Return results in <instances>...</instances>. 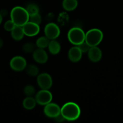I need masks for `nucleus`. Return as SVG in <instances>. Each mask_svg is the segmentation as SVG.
Returning <instances> with one entry per match:
<instances>
[{
  "mask_svg": "<svg viewBox=\"0 0 123 123\" xmlns=\"http://www.w3.org/2000/svg\"><path fill=\"white\" fill-rule=\"evenodd\" d=\"M44 32L46 37L49 40H55L60 35V30L57 24L51 22L46 25Z\"/></svg>",
  "mask_w": 123,
  "mask_h": 123,
  "instance_id": "8",
  "label": "nucleus"
},
{
  "mask_svg": "<svg viewBox=\"0 0 123 123\" xmlns=\"http://www.w3.org/2000/svg\"><path fill=\"white\" fill-rule=\"evenodd\" d=\"M60 113L65 120L72 121L77 120L80 117L81 109L77 103L74 102H67L62 107Z\"/></svg>",
  "mask_w": 123,
  "mask_h": 123,
  "instance_id": "1",
  "label": "nucleus"
},
{
  "mask_svg": "<svg viewBox=\"0 0 123 123\" xmlns=\"http://www.w3.org/2000/svg\"><path fill=\"white\" fill-rule=\"evenodd\" d=\"M25 8H26L27 11L30 16L34 15L35 14H37V13H39V8L37 5H36V4H30L28 5L27 7Z\"/></svg>",
  "mask_w": 123,
  "mask_h": 123,
  "instance_id": "20",
  "label": "nucleus"
},
{
  "mask_svg": "<svg viewBox=\"0 0 123 123\" xmlns=\"http://www.w3.org/2000/svg\"><path fill=\"white\" fill-rule=\"evenodd\" d=\"M48 50L52 55H57L59 54L61 49L60 44L55 40H51L48 44Z\"/></svg>",
  "mask_w": 123,
  "mask_h": 123,
  "instance_id": "15",
  "label": "nucleus"
},
{
  "mask_svg": "<svg viewBox=\"0 0 123 123\" xmlns=\"http://www.w3.org/2000/svg\"><path fill=\"white\" fill-rule=\"evenodd\" d=\"M36 103H37L35 98H33L32 96H27L23 100L22 105L23 107L27 110H31L34 108Z\"/></svg>",
  "mask_w": 123,
  "mask_h": 123,
  "instance_id": "17",
  "label": "nucleus"
},
{
  "mask_svg": "<svg viewBox=\"0 0 123 123\" xmlns=\"http://www.w3.org/2000/svg\"><path fill=\"white\" fill-rule=\"evenodd\" d=\"M26 72L30 76H36L39 74V68L33 64H30L27 66Z\"/></svg>",
  "mask_w": 123,
  "mask_h": 123,
  "instance_id": "19",
  "label": "nucleus"
},
{
  "mask_svg": "<svg viewBox=\"0 0 123 123\" xmlns=\"http://www.w3.org/2000/svg\"><path fill=\"white\" fill-rule=\"evenodd\" d=\"M103 38V33L99 29L93 28L85 34V42L90 47L97 46Z\"/></svg>",
  "mask_w": 123,
  "mask_h": 123,
  "instance_id": "3",
  "label": "nucleus"
},
{
  "mask_svg": "<svg viewBox=\"0 0 123 123\" xmlns=\"http://www.w3.org/2000/svg\"><path fill=\"white\" fill-rule=\"evenodd\" d=\"M15 26L16 25L14 24V23L10 19V20H7L5 22L4 25V28L6 31L11 32Z\"/></svg>",
  "mask_w": 123,
  "mask_h": 123,
  "instance_id": "24",
  "label": "nucleus"
},
{
  "mask_svg": "<svg viewBox=\"0 0 123 123\" xmlns=\"http://www.w3.org/2000/svg\"><path fill=\"white\" fill-rule=\"evenodd\" d=\"M11 20L17 26H22L29 21L30 16L26 8L16 6L12 8L10 12Z\"/></svg>",
  "mask_w": 123,
  "mask_h": 123,
  "instance_id": "2",
  "label": "nucleus"
},
{
  "mask_svg": "<svg viewBox=\"0 0 123 123\" xmlns=\"http://www.w3.org/2000/svg\"><path fill=\"white\" fill-rule=\"evenodd\" d=\"M54 119L55 120V121H57V122H58V123L63 122V121L65 120V119L64 118V117H63V115H62L61 113H60L59 115H58L57 117H55Z\"/></svg>",
  "mask_w": 123,
  "mask_h": 123,
  "instance_id": "26",
  "label": "nucleus"
},
{
  "mask_svg": "<svg viewBox=\"0 0 123 123\" xmlns=\"http://www.w3.org/2000/svg\"><path fill=\"white\" fill-rule=\"evenodd\" d=\"M22 49L26 53L33 52L34 50H35V44L30 42L26 43L23 46Z\"/></svg>",
  "mask_w": 123,
  "mask_h": 123,
  "instance_id": "21",
  "label": "nucleus"
},
{
  "mask_svg": "<svg viewBox=\"0 0 123 123\" xmlns=\"http://www.w3.org/2000/svg\"><path fill=\"white\" fill-rule=\"evenodd\" d=\"M0 13H1V16L2 17H5L7 15V11L5 9L1 10V12H0Z\"/></svg>",
  "mask_w": 123,
  "mask_h": 123,
  "instance_id": "27",
  "label": "nucleus"
},
{
  "mask_svg": "<svg viewBox=\"0 0 123 123\" xmlns=\"http://www.w3.org/2000/svg\"><path fill=\"white\" fill-rule=\"evenodd\" d=\"M78 6V0H63V8L66 11L71 12L75 9Z\"/></svg>",
  "mask_w": 123,
  "mask_h": 123,
  "instance_id": "16",
  "label": "nucleus"
},
{
  "mask_svg": "<svg viewBox=\"0 0 123 123\" xmlns=\"http://www.w3.org/2000/svg\"><path fill=\"white\" fill-rule=\"evenodd\" d=\"M22 29L24 34L28 37L36 36L40 31L39 25L30 21H28L23 25Z\"/></svg>",
  "mask_w": 123,
  "mask_h": 123,
  "instance_id": "10",
  "label": "nucleus"
},
{
  "mask_svg": "<svg viewBox=\"0 0 123 123\" xmlns=\"http://www.w3.org/2000/svg\"><path fill=\"white\" fill-rule=\"evenodd\" d=\"M88 53V58L92 62H98L102 58V52L101 49L97 46L90 47Z\"/></svg>",
  "mask_w": 123,
  "mask_h": 123,
  "instance_id": "12",
  "label": "nucleus"
},
{
  "mask_svg": "<svg viewBox=\"0 0 123 123\" xmlns=\"http://www.w3.org/2000/svg\"><path fill=\"white\" fill-rule=\"evenodd\" d=\"M49 42H50V40L48 37L46 36H42L37 38L36 42V45L38 48L45 49L48 46Z\"/></svg>",
  "mask_w": 123,
  "mask_h": 123,
  "instance_id": "18",
  "label": "nucleus"
},
{
  "mask_svg": "<svg viewBox=\"0 0 123 123\" xmlns=\"http://www.w3.org/2000/svg\"><path fill=\"white\" fill-rule=\"evenodd\" d=\"M24 92L27 96H33L35 94V89L32 85H28L24 88Z\"/></svg>",
  "mask_w": 123,
  "mask_h": 123,
  "instance_id": "23",
  "label": "nucleus"
},
{
  "mask_svg": "<svg viewBox=\"0 0 123 123\" xmlns=\"http://www.w3.org/2000/svg\"><path fill=\"white\" fill-rule=\"evenodd\" d=\"M82 52L77 46H73L68 51V58L71 61L73 62H77L81 60L82 56Z\"/></svg>",
  "mask_w": 123,
  "mask_h": 123,
  "instance_id": "13",
  "label": "nucleus"
},
{
  "mask_svg": "<svg viewBox=\"0 0 123 123\" xmlns=\"http://www.w3.org/2000/svg\"><path fill=\"white\" fill-rule=\"evenodd\" d=\"M33 58L36 62L39 64H45L48 59V54L44 49L38 48L33 52Z\"/></svg>",
  "mask_w": 123,
  "mask_h": 123,
  "instance_id": "11",
  "label": "nucleus"
},
{
  "mask_svg": "<svg viewBox=\"0 0 123 123\" xmlns=\"http://www.w3.org/2000/svg\"><path fill=\"white\" fill-rule=\"evenodd\" d=\"M37 83L42 90H49L53 85V79L48 73H43L37 75Z\"/></svg>",
  "mask_w": 123,
  "mask_h": 123,
  "instance_id": "7",
  "label": "nucleus"
},
{
  "mask_svg": "<svg viewBox=\"0 0 123 123\" xmlns=\"http://www.w3.org/2000/svg\"><path fill=\"white\" fill-rule=\"evenodd\" d=\"M26 60L21 56H15L11 59L10 67L15 72H21L27 67Z\"/></svg>",
  "mask_w": 123,
  "mask_h": 123,
  "instance_id": "6",
  "label": "nucleus"
},
{
  "mask_svg": "<svg viewBox=\"0 0 123 123\" xmlns=\"http://www.w3.org/2000/svg\"><path fill=\"white\" fill-rule=\"evenodd\" d=\"M2 18H3V17L1 16V13H0V25H1V24L2 23Z\"/></svg>",
  "mask_w": 123,
  "mask_h": 123,
  "instance_id": "29",
  "label": "nucleus"
},
{
  "mask_svg": "<svg viewBox=\"0 0 123 123\" xmlns=\"http://www.w3.org/2000/svg\"><path fill=\"white\" fill-rule=\"evenodd\" d=\"M24 35L25 34H24V31H23L22 26L16 25L15 27L11 31V36L14 40H21L24 37Z\"/></svg>",
  "mask_w": 123,
  "mask_h": 123,
  "instance_id": "14",
  "label": "nucleus"
},
{
  "mask_svg": "<svg viewBox=\"0 0 123 123\" xmlns=\"http://www.w3.org/2000/svg\"><path fill=\"white\" fill-rule=\"evenodd\" d=\"M3 44H4L3 40H2V38H0V49H1V48H2V46H3Z\"/></svg>",
  "mask_w": 123,
  "mask_h": 123,
  "instance_id": "28",
  "label": "nucleus"
},
{
  "mask_svg": "<svg viewBox=\"0 0 123 123\" xmlns=\"http://www.w3.org/2000/svg\"><path fill=\"white\" fill-rule=\"evenodd\" d=\"M77 46H78V48L80 49V50L82 52V53L88 52V50H89V49H90V46H89L85 41L83 42V43H81V44H78Z\"/></svg>",
  "mask_w": 123,
  "mask_h": 123,
  "instance_id": "25",
  "label": "nucleus"
},
{
  "mask_svg": "<svg viewBox=\"0 0 123 123\" xmlns=\"http://www.w3.org/2000/svg\"><path fill=\"white\" fill-rule=\"evenodd\" d=\"M68 38L72 44L78 46L85 41V33L80 28L73 27L68 31Z\"/></svg>",
  "mask_w": 123,
  "mask_h": 123,
  "instance_id": "4",
  "label": "nucleus"
},
{
  "mask_svg": "<svg viewBox=\"0 0 123 123\" xmlns=\"http://www.w3.org/2000/svg\"><path fill=\"white\" fill-rule=\"evenodd\" d=\"M52 99H53V95L48 90H40L35 96L36 103L39 105H46L51 102Z\"/></svg>",
  "mask_w": 123,
  "mask_h": 123,
  "instance_id": "5",
  "label": "nucleus"
},
{
  "mask_svg": "<svg viewBox=\"0 0 123 123\" xmlns=\"http://www.w3.org/2000/svg\"><path fill=\"white\" fill-rule=\"evenodd\" d=\"M61 108L56 103L50 102L48 104L45 105L43 112L45 115L49 118H54L55 117L60 114Z\"/></svg>",
  "mask_w": 123,
  "mask_h": 123,
  "instance_id": "9",
  "label": "nucleus"
},
{
  "mask_svg": "<svg viewBox=\"0 0 123 123\" xmlns=\"http://www.w3.org/2000/svg\"><path fill=\"white\" fill-rule=\"evenodd\" d=\"M42 17L39 13H37V14H35L34 15L30 16V19H29V21L32 22L37 24L39 25L42 22Z\"/></svg>",
  "mask_w": 123,
  "mask_h": 123,
  "instance_id": "22",
  "label": "nucleus"
}]
</instances>
